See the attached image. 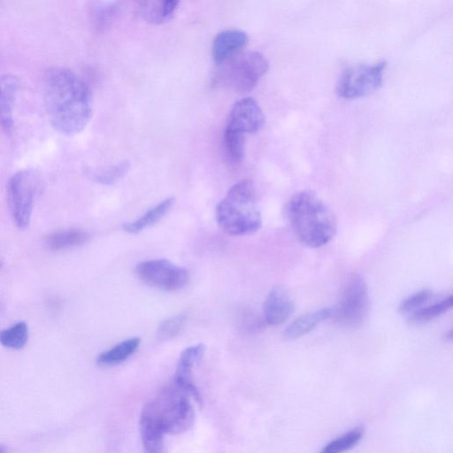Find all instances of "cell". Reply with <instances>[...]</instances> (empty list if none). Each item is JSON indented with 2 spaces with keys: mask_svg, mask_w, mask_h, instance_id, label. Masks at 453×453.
I'll return each instance as SVG.
<instances>
[{
  "mask_svg": "<svg viewBox=\"0 0 453 453\" xmlns=\"http://www.w3.org/2000/svg\"><path fill=\"white\" fill-rule=\"evenodd\" d=\"M239 326L248 334H256L263 331L265 326L264 317H261L252 309H244L239 316Z\"/></svg>",
  "mask_w": 453,
  "mask_h": 453,
  "instance_id": "83f0119b",
  "label": "cell"
},
{
  "mask_svg": "<svg viewBox=\"0 0 453 453\" xmlns=\"http://www.w3.org/2000/svg\"><path fill=\"white\" fill-rule=\"evenodd\" d=\"M330 312L331 308H322L302 315L285 328L283 332L284 338L295 340L309 334L319 324L328 319Z\"/></svg>",
  "mask_w": 453,
  "mask_h": 453,
  "instance_id": "2e32d148",
  "label": "cell"
},
{
  "mask_svg": "<svg viewBox=\"0 0 453 453\" xmlns=\"http://www.w3.org/2000/svg\"><path fill=\"white\" fill-rule=\"evenodd\" d=\"M19 88L20 81L16 75H0V127L7 134L12 131L13 108Z\"/></svg>",
  "mask_w": 453,
  "mask_h": 453,
  "instance_id": "9a60e30c",
  "label": "cell"
},
{
  "mask_svg": "<svg viewBox=\"0 0 453 453\" xmlns=\"http://www.w3.org/2000/svg\"><path fill=\"white\" fill-rule=\"evenodd\" d=\"M249 42L248 35L239 29H226L219 34L212 42V58L219 65L241 53Z\"/></svg>",
  "mask_w": 453,
  "mask_h": 453,
  "instance_id": "5bb4252c",
  "label": "cell"
},
{
  "mask_svg": "<svg viewBox=\"0 0 453 453\" xmlns=\"http://www.w3.org/2000/svg\"><path fill=\"white\" fill-rule=\"evenodd\" d=\"M141 339L137 336L126 339L111 348L102 351L96 357L100 366L111 367L124 363L138 349Z\"/></svg>",
  "mask_w": 453,
  "mask_h": 453,
  "instance_id": "e0dca14e",
  "label": "cell"
},
{
  "mask_svg": "<svg viewBox=\"0 0 453 453\" xmlns=\"http://www.w3.org/2000/svg\"><path fill=\"white\" fill-rule=\"evenodd\" d=\"M295 303L288 290L275 286L268 293L263 308V317L267 325L283 324L294 312Z\"/></svg>",
  "mask_w": 453,
  "mask_h": 453,
  "instance_id": "7c38bea8",
  "label": "cell"
},
{
  "mask_svg": "<svg viewBox=\"0 0 453 453\" xmlns=\"http://www.w3.org/2000/svg\"><path fill=\"white\" fill-rule=\"evenodd\" d=\"M180 0H145L142 7L143 15L152 22L160 23L169 19Z\"/></svg>",
  "mask_w": 453,
  "mask_h": 453,
  "instance_id": "7402d4cb",
  "label": "cell"
},
{
  "mask_svg": "<svg viewBox=\"0 0 453 453\" xmlns=\"http://www.w3.org/2000/svg\"><path fill=\"white\" fill-rule=\"evenodd\" d=\"M88 239L89 234L81 229H63L50 234L45 238V246L50 250L58 251L83 245Z\"/></svg>",
  "mask_w": 453,
  "mask_h": 453,
  "instance_id": "d6986e66",
  "label": "cell"
},
{
  "mask_svg": "<svg viewBox=\"0 0 453 453\" xmlns=\"http://www.w3.org/2000/svg\"><path fill=\"white\" fill-rule=\"evenodd\" d=\"M27 339L28 328L24 321L17 322L0 331V343L8 349H22L27 344Z\"/></svg>",
  "mask_w": 453,
  "mask_h": 453,
  "instance_id": "cb8c5ba5",
  "label": "cell"
},
{
  "mask_svg": "<svg viewBox=\"0 0 453 453\" xmlns=\"http://www.w3.org/2000/svg\"><path fill=\"white\" fill-rule=\"evenodd\" d=\"M5 450L6 449H5L4 446L0 445V453H4V452H5Z\"/></svg>",
  "mask_w": 453,
  "mask_h": 453,
  "instance_id": "f546056e",
  "label": "cell"
},
{
  "mask_svg": "<svg viewBox=\"0 0 453 453\" xmlns=\"http://www.w3.org/2000/svg\"><path fill=\"white\" fill-rule=\"evenodd\" d=\"M387 66L385 61L376 64H357L346 68L336 84V94L344 99H357L376 91L382 85Z\"/></svg>",
  "mask_w": 453,
  "mask_h": 453,
  "instance_id": "ba28073f",
  "label": "cell"
},
{
  "mask_svg": "<svg viewBox=\"0 0 453 453\" xmlns=\"http://www.w3.org/2000/svg\"><path fill=\"white\" fill-rule=\"evenodd\" d=\"M284 215L294 236L308 248L323 247L336 234L334 213L312 191L303 190L293 195L285 205Z\"/></svg>",
  "mask_w": 453,
  "mask_h": 453,
  "instance_id": "7a4b0ae2",
  "label": "cell"
},
{
  "mask_svg": "<svg viewBox=\"0 0 453 453\" xmlns=\"http://www.w3.org/2000/svg\"><path fill=\"white\" fill-rule=\"evenodd\" d=\"M188 320L185 312L173 315L163 321L157 326L156 335L159 341H167L175 337L184 327Z\"/></svg>",
  "mask_w": 453,
  "mask_h": 453,
  "instance_id": "d4e9b609",
  "label": "cell"
},
{
  "mask_svg": "<svg viewBox=\"0 0 453 453\" xmlns=\"http://www.w3.org/2000/svg\"><path fill=\"white\" fill-rule=\"evenodd\" d=\"M215 218L219 228L233 236L249 235L258 231L262 216L253 182L243 180L234 184L218 203Z\"/></svg>",
  "mask_w": 453,
  "mask_h": 453,
  "instance_id": "3957f363",
  "label": "cell"
},
{
  "mask_svg": "<svg viewBox=\"0 0 453 453\" xmlns=\"http://www.w3.org/2000/svg\"><path fill=\"white\" fill-rule=\"evenodd\" d=\"M190 398L172 382L149 402L165 434H180L193 426L195 411Z\"/></svg>",
  "mask_w": 453,
  "mask_h": 453,
  "instance_id": "5b68a950",
  "label": "cell"
},
{
  "mask_svg": "<svg viewBox=\"0 0 453 453\" xmlns=\"http://www.w3.org/2000/svg\"><path fill=\"white\" fill-rule=\"evenodd\" d=\"M130 168L128 161H121L106 169L89 173L91 179L104 185H111L123 178Z\"/></svg>",
  "mask_w": 453,
  "mask_h": 453,
  "instance_id": "484cf974",
  "label": "cell"
},
{
  "mask_svg": "<svg viewBox=\"0 0 453 453\" xmlns=\"http://www.w3.org/2000/svg\"><path fill=\"white\" fill-rule=\"evenodd\" d=\"M264 124L265 115L257 101L251 97H243L233 104L225 129L242 134H255Z\"/></svg>",
  "mask_w": 453,
  "mask_h": 453,
  "instance_id": "30bf717a",
  "label": "cell"
},
{
  "mask_svg": "<svg viewBox=\"0 0 453 453\" xmlns=\"http://www.w3.org/2000/svg\"><path fill=\"white\" fill-rule=\"evenodd\" d=\"M134 272L143 283L163 291L182 289L189 281L186 268L164 258L142 261L136 265Z\"/></svg>",
  "mask_w": 453,
  "mask_h": 453,
  "instance_id": "9c48e42d",
  "label": "cell"
},
{
  "mask_svg": "<svg viewBox=\"0 0 453 453\" xmlns=\"http://www.w3.org/2000/svg\"><path fill=\"white\" fill-rule=\"evenodd\" d=\"M369 305L366 283L358 274L345 283L337 303L331 308L329 318L340 326L354 328L365 321Z\"/></svg>",
  "mask_w": 453,
  "mask_h": 453,
  "instance_id": "8992f818",
  "label": "cell"
},
{
  "mask_svg": "<svg viewBox=\"0 0 453 453\" xmlns=\"http://www.w3.org/2000/svg\"><path fill=\"white\" fill-rule=\"evenodd\" d=\"M214 82L238 93L253 90L260 79L267 73L269 63L257 51L239 53L217 65Z\"/></svg>",
  "mask_w": 453,
  "mask_h": 453,
  "instance_id": "277c9868",
  "label": "cell"
},
{
  "mask_svg": "<svg viewBox=\"0 0 453 453\" xmlns=\"http://www.w3.org/2000/svg\"><path fill=\"white\" fill-rule=\"evenodd\" d=\"M433 295L432 290L428 288L417 291L400 303L398 311L402 314L409 315L426 305L432 299Z\"/></svg>",
  "mask_w": 453,
  "mask_h": 453,
  "instance_id": "4316f807",
  "label": "cell"
},
{
  "mask_svg": "<svg viewBox=\"0 0 453 453\" xmlns=\"http://www.w3.org/2000/svg\"><path fill=\"white\" fill-rule=\"evenodd\" d=\"M453 306V296L449 295L443 299L416 310L408 315V321L411 325H423L438 318L450 310Z\"/></svg>",
  "mask_w": 453,
  "mask_h": 453,
  "instance_id": "ffe728a7",
  "label": "cell"
},
{
  "mask_svg": "<svg viewBox=\"0 0 453 453\" xmlns=\"http://www.w3.org/2000/svg\"><path fill=\"white\" fill-rule=\"evenodd\" d=\"M443 339L446 341V342H452V339H453V330L450 328L449 331L445 332L444 335H443Z\"/></svg>",
  "mask_w": 453,
  "mask_h": 453,
  "instance_id": "f1b7e54d",
  "label": "cell"
},
{
  "mask_svg": "<svg viewBox=\"0 0 453 453\" xmlns=\"http://www.w3.org/2000/svg\"><path fill=\"white\" fill-rule=\"evenodd\" d=\"M205 351L202 343L184 349L179 357L173 383L186 392L198 404L202 403V395L196 387L192 371L195 365L201 360Z\"/></svg>",
  "mask_w": 453,
  "mask_h": 453,
  "instance_id": "8fae6325",
  "label": "cell"
},
{
  "mask_svg": "<svg viewBox=\"0 0 453 453\" xmlns=\"http://www.w3.org/2000/svg\"><path fill=\"white\" fill-rule=\"evenodd\" d=\"M139 426L144 450L148 453L163 452L165 433L149 402L141 411Z\"/></svg>",
  "mask_w": 453,
  "mask_h": 453,
  "instance_id": "4fadbf2b",
  "label": "cell"
},
{
  "mask_svg": "<svg viewBox=\"0 0 453 453\" xmlns=\"http://www.w3.org/2000/svg\"><path fill=\"white\" fill-rule=\"evenodd\" d=\"M223 150L226 159L232 164L240 163L245 153V134L224 130L223 134Z\"/></svg>",
  "mask_w": 453,
  "mask_h": 453,
  "instance_id": "603a6c76",
  "label": "cell"
},
{
  "mask_svg": "<svg viewBox=\"0 0 453 453\" xmlns=\"http://www.w3.org/2000/svg\"><path fill=\"white\" fill-rule=\"evenodd\" d=\"M2 265H3V263H2V261L0 260V268L2 267Z\"/></svg>",
  "mask_w": 453,
  "mask_h": 453,
  "instance_id": "4dcf8cb0",
  "label": "cell"
},
{
  "mask_svg": "<svg viewBox=\"0 0 453 453\" xmlns=\"http://www.w3.org/2000/svg\"><path fill=\"white\" fill-rule=\"evenodd\" d=\"M40 180L35 173L23 170L14 173L7 184V199L14 224L26 228L31 219Z\"/></svg>",
  "mask_w": 453,
  "mask_h": 453,
  "instance_id": "52a82bcc",
  "label": "cell"
},
{
  "mask_svg": "<svg viewBox=\"0 0 453 453\" xmlns=\"http://www.w3.org/2000/svg\"><path fill=\"white\" fill-rule=\"evenodd\" d=\"M365 428L363 426H357L347 431L343 434L327 442L321 453H341L349 450L357 445L363 439Z\"/></svg>",
  "mask_w": 453,
  "mask_h": 453,
  "instance_id": "44dd1931",
  "label": "cell"
},
{
  "mask_svg": "<svg viewBox=\"0 0 453 453\" xmlns=\"http://www.w3.org/2000/svg\"><path fill=\"white\" fill-rule=\"evenodd\" d=\"M173 203L174 197L173 196L164 199L135 220L125 223L122 226L123 230L128 234H135L154 226L167 214Z\"/></svg>",
  "mask_w": 453,
  "mask_h": 453,
  "instance_id": "ac0fdd59",
  "label": "cell"
},
{
  "mask_svg": "<svg viewBox=\"0 0 453 453\" xmlns=\"http://www.w3.org/2000/svg\"><path fill=\"white\" fill-rule=\"evenodd\" d=\"M43 96L52 127L65 135L81 133L92 117V94L88 84L64 67L48 69L42 79Z\"/></svg>",
  "mask_w": 453,
  "mask_h": 453,
  "instance_id": "6da1fadb",
  "label": "cell"
}]
</instances>
